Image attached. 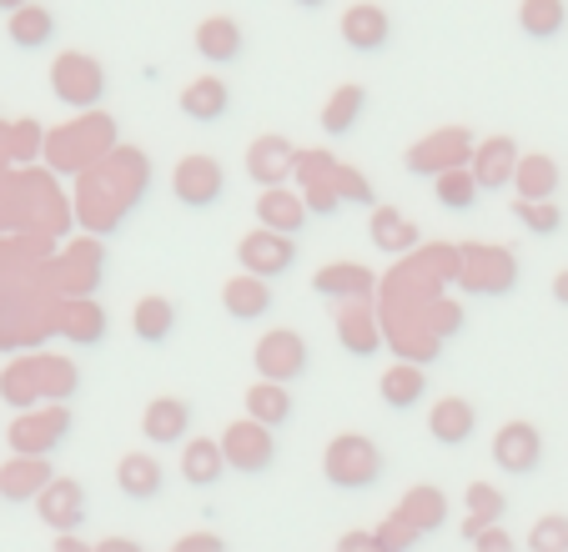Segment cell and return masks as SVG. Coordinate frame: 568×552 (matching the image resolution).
<instances>
[{
    "label": "cell",
    "instance_id": "cell-40",
    "mask_svg": "<svg viewBox=\"0 0 568 552\" xmlns=\"http://www.w3.org/2000/svg\"><path fill=\"white\" fill-rule=\"evenodd\" d=\"M514 216H518V226L534 232V236L564 232V206L558 202H514Z\"/></svg>",
    "mask_w": 568,
    "mask_h": 552
},
{
    "label": "cell",
    "instance_id": "cell-49",
    "mask_svg": "<svg viewBox=\"0 0 568 552\" xmlns=\"http://www.w3.org/2000/svg\"><path fill=\"white\" fill-rule=\"evenodd\" d=\"M554 301H558V307H568V272L554 276Z\"/></svg>",
    "mask_w": 568,
    "mask_h": 552
},
{
    "label": "cell",
    "instance_id": "cell-6",
    "mask_svg": "<svg viewBox=\"0 0 568 552\" xmlns=\"http://www.w3.org/2000/svg\"><path fill=\"white\" fill-rule=\"evenodd\" d=\"M222 452H226V468L242 472V478H262V472L277 462V432L262 422H252V417H242V422H232L222 432Z\"/></svg>",
    "mask_w": 568,
    "mask_h": 552
},
{
    "label": "cell",
    "instance_id": "cell-18",
    "mask_svg": "<svg viewBox=\"0 0 568 552\" xmlns=\"http://www.w3.org/2000/svg\"><path fill=\"white\" fill-rule=\"evenodd\" d=\"M428 437L438 447H468L478 437V407L468 397H438L428 412Z\"/></svg>",
    "mask_w": 568,
    "mask_h": 552
},
{
    "label": "cell",
    "instance_id": "cell-43",
    "mask_svg": "<svg viewBox=\"0 0 568 552\" xmlns=\"http://www.w3.org/2000/svg\"><path fill=\"white\" fill-rule=\"evenodd\" d=\"M302 202H307V212H312V216H337V212H343V196H337L333 176L302 181Z\"/></svg>",
    "mask_w": 568,
    "mask_h": 552
},
{
    "label": "cell",
    "instance_id": "cell-50",
    "mask_svg": "<svg viewBox=\"0 0 568 552\" xmlns=\"http://www.w3.org/2000/svg\"><path fill=\"white\" fill-rule=\"evenodd\" d=\"M97 552H141V548H136V542H126V538H111V542H101Z\"/></svg>",
    "mask_w": 568,
    "mask_h": 552
},
{
    "label": "cell",
    "instance_id": "cell-4",
    "mask_svg": "<svg viewBox=\"0 0 568 552\" xmlns=\"http://www.w3.org/2000/svg\"><path fill=\"white\" fill-rule=\"evenodd\" d=\"M458 287L473 297H508L518 287V256L508 246H458Z\"/></svg>",
    "mask_w": 568,
    "mask_h": 552
},
{
    "label": "cell",
    "instance_id": "cell-12",
    "mask_svg": "<svg viewBox=\"0 0 568 552\" xmlns=\"http://www.w3.org/2000/svg\"><path fill=\"white\" fill-rule=\"evenodd\" d=\"M337 35H343L347 51L357 55H383L387 41H393V16L383 11V6H373V0H357V6H347L343 21H337Z\"/></svg>",
    "mask_w": 568,
    "mask_h": 552
},
{
    "label": "cell",
    "instance_id": "cell-28",
    "mask_svg": "<svg viewBox=\"0 0 568 552\" xmlns=\"http://www.w3.org/2000/svg\"><path fill=\"white\" fill-rule=\"evenodd\" d=\"M558 181H564L558 161L548 156V151H528V156L518 161L514 192H518V202H554V196H558Z\"/></svg>",
    "mask_w": 568,
    "mask_h": 552
},
{
    "label": "cell",
    "instance_id": "cell-11",
    "mask_svg": "<svg viewBox=\"0 0 568 552\" xmlns=\"http://www.w3.org/2000/svg\"><path fill=\"white\" fill-rule=\"evenodd\" d=\"M192 402L186 397H151L146 412H141V437L151 447H186L192 442Z\"/></svg>",
    "mask_w": 568,
    "mask_h": 552
},
{
    "label": "cell",
    "instance_id": "cell-33",
    "mask_svg": "<svg viewBox=\"0 0 568 552\" xmlns=\"http://www.w3.org/2000/svg\"><path fill=\"white\" fill-rule=\"evenodd\" d=\"M504 512H508V498L494 488V482H473L468 488V518H463V538L478 542L488 528H504Z\"/></svg>",
    "mask_w": 568,
    "mask_h": 552
},
{
    "label": "cell",
    "instance_id": "cell-41",
    "mask_svg": "<svg viewBox=\"0 0 568 552\" xmlns=\"http://www.w3.org/2000/svg\"><path fill=\"white\" fill-rule=\"evenodd\" d=\"M524 548L528 552H568V518L564 512H544V518L534 522Z\"/></svg>",
    "mask_w": 568,
    "mask_h": 552
},
{
    "label": "cell",
    "instance_id": "cell-10",
    "mask_svg": "<svg viewBox=\"0 0 568 552\" xmlns=\"http://www.w3.org/2000/svg\"><path fill=\"white\" fill-rule=\"evenodd\" d=\"M236 266L247 276H262V282H277V276H287L297 266V242L257 226V232H247L236 242Z\"/></svg>",
    "mask_w": 568,
    "mask_h": 552
},
{
    "label": "cell",
    "instance_id": "cell-9",
    "mask_svg": "<svg viewBox=\"0 0 568 552\" xmlns=\"http://www.w3.org/2000/svg\"><path fill=\"white\" fill-rule=\"evenodd\" d=\"M488 457H494V468L508 472V478H534L544 468V432L534 422H504L494 432Z\"/></svg>",
    "mask_w": 568,
    "mask_h": 552
},
{
    "label": "cell",
    "instance_id": "cell-35",
    "mask_svg": "<svg viewBox=\"0 0 568 552\" xmlns=\"http://www.w3.org/2000/svg\"><path fill=\"white\" fill-rule=\"evenodd\" d=\"M363 111H367V91L363 85H337L333 96H327V106H322V131L327 136H353V126L363 121Z\"/></svg>",
    "mask_w": 568,
    "mask_h": 552
},
{
    "label": "cell",
    "instance_id": "cell-27",
    "mask_svg": "<svg viewBox=\"0 0 568 552\" xmlns=\"http://www.w3.org/2000/svg\"><path fill=\"white\" fill-rule=\"evenodd\" d=\"M226 452H222V437H192L182 447V482L186 488H216L226 478Z\"/></svg>",
    "mask_w": 568,
    "mask_h": 552
},
{
    "label": "cell",
    "instance_id": "cell-14",
    "mask_svg": "<svg viewBox=\"0 0 568 552\" xmlns=\"http://www.w3.org/2000/svg\"><path fill=\"white\" fill-rule=\"evenodd\" d=\"M518 161H524V151H518L514 141H508V136H488V141H478V146H473L468 171L478 176L483 192H508V186H514V176H518Z\"/></svg>",
    "mask_w": 568,
    "mask_h": 552
},
{
    "label": "cell",
    "instance_id": "cell-15",
    "mask_svg": "<svg viewBox=\"0 0 568 552\" xmlns=\"http://www.w3.org/2000/svg\"><path fill=\"white\" fill-rule=\"evenodd\" d=\"M297 156H302V151L292 146L287 136H257L247 146V176L257 181L262 192H272V186H287V176L297 171Z\"/></svg>",
    "mask_w": 568,
    "mask_h": 552
},
{
    "label": "cell",
    "instance_id": "cell-36",
    "mask_svg": "<svg viewBox=\"0 0 568 552\" xmlns=\"http://www.w3.org/2000/svg\"><path fill=\"white\" fill-rule=\"evenodd\" d=\"M0 397H6L16 412H36V407L45 402V392H41V367H36V357H31V361H11V367L0 372Z\"/></svg>",
    "mask_w": 568,
    "mask_h": 552
},
{
    "label": "cell",
    "instance_id": "cell-19",
    "mask_svg": "<svg viewBox=\"0 0 568 552\" xmlns=\"http://www.w3.org/2000/svg\"><path fill=\"white\" fill-rule=\"evenodd\" d=\"M116 488L131 502H156L166 492V468L156 452H121L116 462Z\"/></svg>",
    "mask_w": 568,
    "mask_h": 552
},
{
    "label": "cell",
    "instance_id": "cell-17",
    "mask_svg": "<svg viewBox=\"0 0 568 552\" xmlns=\"http://www.w3.org/2000/svg\"><path fill=\"white\" fill-rule=\"evenodd\" d=\"M377 397H383L387 412H413V407L428 402V367L423 361H393L383 377H377Z\"/></svg>",
    "mask_w": 568,
    "mask_h": 552
},
{
    "label": "cell",
    "instance_id": "cell-13",
    "mask_svg": "<svg viewBox=\"0 0 568 552\" xmlns=\"http://www.w3.org/2000/svg\"><path fill=\"white\" fill-rule=\"evenodd\" d=\"M312 292H317L322 301H373L377 292V276L367 272L363 262H327L312 272Z\"/></svg>",
    "mask_w": 568,
    "mask_h": 552
},
{
    "label": "cell",
    "instance_id": "cell-8",
    "mask_svg": "<svg viewBox=\"0 0 568 552\" xmlns=\"http://www.w3.org/2000/svg\"><path fill=\"white\" fill-rule=\"evenodd\" d=\"M473 146H478V141H473L463 126L433 131V136H423L418 146L408 151V171H413V176L438 181V176H448V171H463V166H468V161H473Z\"/></svg>",
    "mask_w": 568,
    "mask_h": 552
},
{
    "label": "cell",
    "instance_id": "cell-24",
    "mask_svg": "<svg viewBox=\"0 0 568 552\" xmlns=\"http://www.w3.org/2000/svg\"><path fill=\"white\" fill-rule=\"evenodd\" d=\"M337 341H343V351H353V357H377V351H383V321L373 317L367 301H343V307H337Z\"/></svg>",
    "mask_w": 568,
    "mask_h": 552
},
{
    "label": "cell",
    "instance_id": "cell-29",
    "mask_svg": "<svg viewBox=\"0 0 568 552\" xmlns=\"http://www.w3.org/2000/svg\"><path fill=\"white\" fill-rule=\"evenodd\" d=\"M397 518L408 522L413 532H418V538H428V532H438L443 522H448V498H443L438 488H428V482H423V488H413V492H403V502H397Z\"/></svg>",
    "mask_w": 568,
    "mask_h": 552
},
{
    "label": "cell",
    "instance_id": "cell-31",
    "mask_svg": "<svg viewBox=\"0 0 568 552\" xmlns=\"http://www.w3.org/2000/svg\"><path fill=\"white\" fill-rule=\"evenodd\" d=\"M55 327H61V337L75 341V347H97V341L106 337V311H101L91 297H75V301H65L61 307Z\"/></svg>",
    "mask_w": 568,
    "mask_h": 552
},
{
    "label": "cell",
    "instance_id": "cell-7",
    "mask_svg": "<svg viewBox=\"0 0 568 552\" xmlns=\"http://www.w3.org/2000/svg\"><path fill=\"white\" fill-rule=\"evenodd\" d=\"M71 437V407L51 402L45 412H21L11 422V452L16 457H51Z\"/></svg>",
    "mask_w": 568,
    "mask_h": 552
},
{
    "label": "cell",
    "instance_id": "cell-16",
    "mask_svg": "<svg viewBox=\"0 0 568 552\" xmlns=\"http://www.w3.org/2000/svg\"><path fill=\"white\" fill-rule=\"evenodd\" d=\"M36 512H41V522L61 538V532H75L81 522H87V488L75 478H55L51 488L36 498Z\"/></svg>",
    "mask_w": 568,
    "mask_h": 552
},
{
    "label": "cell",
    "instance_id": "cell-23",
    "mask_svg": "<svg viewBox=\"0 0 568 552\" xmlns=\"http://www.w3.org/2000/svg\"><path fill=\"white\" fill-rule=\"evenodd\" d=\"M307 222H312V212H307V202H302V192L272 186V192L257 196V226H267V232L292 236V242H297V236L307 232Z\"/></svg>",
    "mask_w": 568,
    "mask_h": 552
},
{
    "label": "cell",
    "instance_id": "cell-1",
    "mask_svg": "<svg viewBox=\"0 0 568 552\" xmlns=\"http://www.w3.org/2000/svg\"><path fill=\"white\" fill-rule=\"evenodd\" d=\"M322 478L337 492H373L387 478V457L367 432H337L322 452Z\"/></svg>",
    "mask_w": 568,
    "mask_h": 552
},
{
    "label": "cell",
    "instance_id": "cell-42",
    "mask_svg": "<svg viewBox=\"0 0 568 552\" xmlns=\"http://www.w3.org/2000/svg\"><path fill=\"white\" fill-rule=\"evenodd\" d=\"M333 186H337V196H343V206H377L373 181H367L363 171L343 166V161H337V171H333Z\"/></svg>",
    "mask_w": 568,
    "mask_h": 552
},
{
    "label": "cell",
    "instance_id": "cell-32",
    "mask_svg": "<svg viewBox=\"0 0 568 552\" xmlns=\"http://www.w3.org/2000/svg\"><path fill=\"white\" fill-rule=\"evenodd\" d=\"M242 412H247L252 422H262V427H272V432H277V427L292 422V412H297V407H292V392H287V387H277V382H252L247 397H242Z\"/></svg>",
    "mask_w": 568,
    "mask_h": 552
},
{
    "label": "cell",
    "instance_id": "cell-5",
    "mask_svg": "<svg viewBox=\"0 0 568 552\" xmlns=\"http://www.w3.org/2000/svg\"><path fill=\"white\" fill-rule=\"evenodd\" d=\"M172 196L186 206V212H212V206H222V196H226L222 161L202 156V151L182 156L176 161V171H172Z\"/></svg>",
    "mask_w": 568,
    "mask_h": 552
},
{
    "label": "cell",
    "instance_id": "cell-45",
    "mask_svg": "<svg viewBox=\"0 0 568 552\" xmlns=\"http://www.w3.org/2000/svg\"><path fill=\"white\" fill-rule=\"evenodd\" d=\"M473 552H524V548H518V538H514V532H504V528H488L478 542H473Z\"/></svg>",
    "mask_w": 568,
    "mask_h": 552
},
{
    "label": "cell",
    "instance_id": "cell-2",
    "mask_svg": "<svg viewBox=\"0 0 568 552\" xmlns=\"http://www.w3.org/2000/svg\"><path fill=\"white\" fill-rule=\"evenodd\" d=\"M307 367H312V347L297 327H272V331H262L257 347H252V372H257V382L292 387L307 377Z\"/></svg>",
    "mask_w": 568,
    "mask_h": 552
},
{
    "label": "cell",
    "instance_id": "cell-38",
    "mask_svg": "<svg viewBox=\"0 0 568 552\" xmlns=\"http://www.w3.org/2000/svg\"><path fill=\"white\" fill-rule=\"evenodd\" d=\"M433 196H438V206H443V212H453V216H468L473 206H478L483 186H478V176H473V171L463 166V171H448V176H438V181H433Z\"/></svg>",
    "mask_w": 568,
    "mask_h": 552
},
{
    "label": "cell",
    "instance_id": "cell-52",
    "mask_svg": "<svg viewBox=\"0 0 568 552\" xmlns=\"http://www.w3.org/2000/svg\"><path fill=\"white\" fill-rule=\"evenodd\" d=\"M292 6H302V11H322L327 0H292Z\"/></svg>",
    "mask_w": 568,
    "mask_h": 552
},
{
    "label": "cell",
    "instance_id": "cell-48",
    "mask_svg": "<svg viewBox=\"0 0 568 552\" xmlns=\"http://www.w3.org/2000/svg\"><path fill=\"white\" fill-rule=\"evenodd\" d=\"M51 552H97V548H87V542L75 538V532H61V538H55V548Z\"/></svg>",
    "mask_w": 568,
    "mask_h": 552
},
{
    "label": "cell",
    "instance_id": "cell-21",
    "mask_svg": "<svg viewBox=\"0 0 568 552\" xmlns=\"http://www.w3.org/2000/svg\"><path fill=\"white\" fill-rule=\"evenodd\" d=\"M176 111L186 121H196V126H216L232 111V91H226L222 75H196V81H186L182 96H176Z\"/></svg>",
    "mask_w": 568,
    "mask_h": 552
},
{
    "label": "cell",
    "instance_id": "cell-25",
    "mask_svg": "<svg viewBox=\"0 0 568 552\" xmlns=\"http://www.w3.org/2000/svg\"><path fill=\"white\" fill-rule=\"evenodd\" d=\"M196 55L212 65H232L242 61V51H247V31L232 21V16H206L202 25H196Z\"/></svg>",
    "mask_w": 568,
    "mask_h": 552
},
{
    "label": "cell",
    "instance_id": "cell-47",
    "mask_svg": "<svg viewBox=\"0 0 568 552\" xmlns=\"http://www.w3.org/2000/svg\"><path fill=\"white\" fill-rule=\"evenodd\" d=\"M172 552H226V548H222V538H212V532H196V538L176 542Z\"/></svg>",
    "mask_w": 568,
    "mask_h": 552
},
{
    "label": "cell",
    "instance_id": "cell-30",
    "mask_svg": "<svg viewBox=\"0 0 568 552\" xmlns=\"http://www.w3.org/2000/svg\"><path fill=\"white\" fill-rule=\"evenodd\" d=\"M176 301L172 297H141L136 307H131V331H136V341H146V347H161V341H172L176 331Z\"/></svg>",
    "mask_w": 568,
    "mask_h": 552
},
{
    "label": "cell",
    "instance_id": "cell-20",
    "mask_svg": "<svg viewBox=\"0 0 568 552\" xmlns=\"http://www.w3.org/2000/svg\"><path fill=\"white\" fill-rule=\"evenodd\" d=\"M55 482L51 457H11L0 462V502H36Z\"/></svg>",
    "mask_w": 568,
    "mask_h": 552
},
{
    "label": "cell",
    "instance_id": "cell-26",
    "mask_svg": "<svg viewBox=\"0 0 568 552\" xmlns=\"http://www.w3.org/2000/svg\"><path fill=\"white\" fill-rule=\"evenodd\" d=\"M367 236H373V246L387 252V256H413L418 242H423V232L397 212V206H373V216H367Z\"/></svg>",
    "mask_w": 568,
    "mask_h": 552
},
{
    "label": "cell",
    "instance_id": "cell-44",
    "mask_svg": "<svg viewBox=\"0 0 568 552\" xmlns=\"http://www.w3.org/2000/svg\"><path fill=\"white\" fill-rule=\"evenodd\" d=\"M377 542H383V552H413L423 538H418V532H413L408 522H403V518L393 512V518H387L383 528H377Z\"/></svg>",
    "mask_w": 568,
    "mask_h": 552
},
{
    "label": "cell",
    "instance_id": "cell-3",
    "mask_svg": "<svg viewBox=\"0 0 568 552\" xmlns=\"http://www.w3.org/2000/svg\"><path fill=\"white\" fill-rule=\"evenodd\" d=\"M51 91H55V101L71 111H97L111 91L106 65L87 51H61L51 65Z\"/></svg>",
    "mask_w": 568,
    "mask_h": 552
},
{
    "label": "cell",
    "instance_id": "cell-39",
    "mask_svg": "<svg viewBox=\"0 0 568 552\" xmlns=\"http://www.w3.org/2000/svg\"><path fill=\"white\" fill-rule=\"evenodd\" d=\"M36 367H41V392L51 397V402H71V392L81 387V372H75L65 357H36Z\"/></svg>",
    "mask_w": 568,
    "mask_h": 552
},
{
    "label": "cell",
    "instance_id": "cell-22",
    "mask_svg": "<svg viewBox=\"0 0 568 552\" xmlns=\"http://www.w3.org/2000/svg\"><path fill=\"white\" fill-rule=\"evenodd\" d=\"M272 307H277V292H272V282H262V276L236 272L222 287V311L232 321H262Z\"/></svg>",
    "mask_w": 568,
    "mask_h": 552
},
{
    "label": "cell",
    "instance_id": "cell-46",
    "mask_svg": "<svg viewBox=\"0 0 568 552\" xmlns=\"http://www.w3.org/2000/svg\"><path fill=\"white\" fill-rule=\"evenodd\" d=\"M337 552H383V542H377V532H343L337 538Z\"/></svg>",
    "mask_w": 568,
    "mask_h": 552
},
{
    "label": "cell",
    "instance_id": "cell-51",
    "mask_svg": "<svg viewBox=\"0 0 568 552\" xmlns=\"http://www.w3.org/2000/svg\"><path fill=\"white\" fill-rule=\"evenodd\" d=\"M26 6H31V0H0V11H6V16H16V11H26Z\"/></svg>",
    "mask_w": 568,
    "mask_h": 552
},
{
    "label": "cell",
    "instance_id": "cell-34",
    "mask_svg": "<svg viewBox=\"0 0 568 552\" xmlns=\"http://www.w3.org/2000/svg\"><path fill=\"white\" fill-rule=\"evenodd\" d=\"M6 35H11L16 51H45V45L55 41V16L45 11V6H26V11L6 16Z\"/></svg>",
    "mask_w": 568,
    "mask_h": 552
},
{
    "label": "cell",
    "instance_id": "cell-37",
    "mask_svg": "<svg viewBox=\"0 0 568 552\" xmlns=\"http://www.w3.org/2000/svg\"><path fill=\"white\" fill-rule=\"evenodd\" d=\"M518 31L528 41H554V35L568 31V6L564 0H524L518 6Z\"/></svg>",
    "mask_w": 568,
    "mask_h": 552
}]
</instances>
